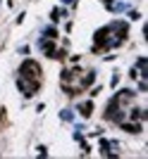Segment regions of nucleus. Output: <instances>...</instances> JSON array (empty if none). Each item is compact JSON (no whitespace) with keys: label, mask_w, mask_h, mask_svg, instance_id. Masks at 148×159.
Masks as SVG:
<instances>
[{"label":"nucleus","mask_w":148,"mask_h":159,"mask_svg":"<svg viewBox=\"0 0 148 159\" xmlns=\"http://www.w3.org/2000/svg\"><path fill=\"white\" fill-rule=\"evenodd\" d=\"M38 48L46 52V57H50V60L55 57V40H50V38H46V36H43V38L38 40Z\"/></svg>","instance_id":"4"},{"label":"nucleus","mask_w":148,"mask_h":159,"mask_svg":"<svg viewBox=\"0 0 148 159\" xmlns=\"http://www.w3.org/2000/svg\"><path fill=\"white\" fill-rule=\"evenodd\" d=\"M60 116H62L65 121H72V119H74V114L69 112V109H62V114H60Z\"/></svg>","instance_id":"10"},{"label":"nucleus","mask_w":148,"mask_h":159,"mask_svg":"<svg viewBox=\"0 0 148 159\" xmlns=\"http://www.w3.org/2000/svg\"><path fill=\"white\" fill-rule=\"evenodd\" d=\"M139 90H141V93H143V90H148V83H146V81H139Z\"/></svg>","instance_id":"13"},{"label":"nucleus","mask_w":148,"mask_h":159,"mask_svg":"<svg viewBox=\"0 0 148 159\" xmlns=\"http://www.w3.org/2000/svg\"><path fill=\"white\" fill-rule=\"evenodd\" d=\"M120 126H122V131L134 133V135H136V133H141V121H127V119H124Z\"/></svg>","instance_id":"5"},{"label":"nucleus","mask_w":148,"mask_h":159,"mask_svg":"<svg viewBox=\"0 0 148 159\" xmlns=\"http://www.w3.org/2000/svg\"><path fill=\"white\" fill-rule=\"evenodd\" d=\"M110 147H115L112 140H101V150H103V154H110Z\"/></svg>","instance_id":"7"},{"label":"nucleus","mask_w":148,"mask_h":159,"mask_svg":"<svg viewBox=\"0 0 148 159\" xmlns=\"http://www.w3.org/2000/svg\"><path fill=\"white\" fill-rule=\"evenodd\" d=\"M76 112H79L84 119H88V116L93 114V102H91V100H88V102H81V105L76 107Z\"/></svg>","instance_id":"6"},{"label":"nucleus","mask_w":148,"mask_h":159,"mask_svg":"<svg viewBox=\"0 0 148 159\" xmlns=\"http://www.w3.org/2000/svg\"><path fill=\"white\" fill-rule=\"evenodd\" d=\"M43 36H46V38H50V40H55V38H57V31L50 26V29H46V31H43Z\"/></svg>","instance_id":"8"},{"label":"nucleus","mask_w":148,"mask_h":159,"mask_svg":"<svg viewBox=\"0 0 148 159\" xmlns=\"http://www.w3.org/2000/svg\"><path fill=\"white\" fill-rule=\"evenodd\" d=\"M5 119V109H0V121Z\"/></svg>","instance_id":"14"},{"label":"nucleus","mask_w":148,"mask_h":159,"mask_svg":"<svg viewBox=\"0 0 148 159\" xmlns=\"http://www.w3.org/2000/svg\"><path fill=\"white\" fill-rule=\"evenodd\" d=\"M129 19H141V14L136 12V10H131V12H129Z\"/></svg>","instance_id":"12"},{"label":"nucleus","mask_w":148,"mask_h":159,"mask_svg":"<svg viewBox=\"0 0 148 159\" xmlns=\"http://www.w3.org/2000/svg\"><path fill=\"white\" fill-rule=\"evenodd\" d=\"M17 88L22 90L24 98H34V95L38 93L41 83H34V81H27V79H22V76H17Z\"/></svg>","instance_id":"3"},{"label":"nucleus","mask_w":148,"mask_h":159,"mask_svg":"<svg viewBox=\"0 0 148 159\" xmlns=\"http://www.w3.org/2000/svg\"><path fill=\"white\" fill-rule=\"evenodd\" d=\"M60 14H62V10H60V7H55L53 12H50V21H57V19H60Z\"/></svg>","instance_id":"9"},{"label":"nucleus","mask_w":148,"mask_h":159,"mask_svg":"<svg viewBox=\"0 0 148 159\" xmlns=\"http://www.w3.org/2000/svg\"><path fill=\"white\" fill-rule=\"evenodd\" d=\"M129 36V24L127 21H110L108 26H103L96 31L93 36V52H108L112 48L122 45Z\"/></svg>","instance_id":"1"},{"label":"nucleus","mask_w":148,"mask_h":159,"mask_svg":"<svg viewBox=\"0 0 148 159\" xmlns=\"http://www.w3.org/2000/svg\"><path fill=\"white\" fill-rule=\"evenodd\" d=\"M17 76H22V79H27V81H34V83L43 81V71H41V64L36 60H24L22 66L17 69Z\"/></svg>","instance_id":"2"},{"label":"nucleus","mask_w":148,"mask_h":159,"mask_svg":"<svg viewBox=\"0 0 148 159\" xmlns=\"http://www.w3.org/2000/svg\"><path fill=\"white\" fill-rule=\"evenodd\" d=\"M146 64H148V60H146V57H141V60L136 62V66H139V69H146Z\"/></svg>","instance_id":"11"}]
</instances>
